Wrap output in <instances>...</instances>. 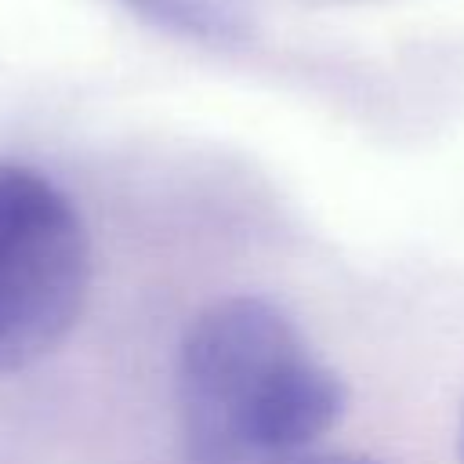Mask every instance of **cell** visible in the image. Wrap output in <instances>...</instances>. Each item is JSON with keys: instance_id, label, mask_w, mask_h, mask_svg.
I'll use <instances>...</instances> for the list:
<instances>
[{"instance_id": "obj_1", "label": "cell", "mask_w": 464, "mask_h": 464, "mask_svg": "<svg viewBox=\"0 0 464 464\" xmlns=\"http://www.w3.org/2000/svg\"><path fill=\"white\" fill-rule=\"evenodd\" d=\"M348 392L294 319L236 294L207 304L178 348V410L188 464H279L326 435Z\"/></svg>"}, {"instance_id": "obj_5", "label": "cell", "mask_w": 464, "mask_h": 464, "mask_svg": "<svg viewBox=\"0 0 464 464\" xmlns=\"http://www.w3.org/2000/svg\"><path fill=\"white\" fill-rule=\"evenodd\" d=\"M460 460H464V428H460Z\"/></svg>"}, {"instance_id": "obj_4", "label": "cell", "mask_w": 464, "mask_h": 464, "mask_svg": "<svg viewBox=\"0 0 464 464\" xmlns=\"http://www.w3.org/2000/svg\"><path fill=\"white\" fill-rule=\"evenodd\" d=\"M279 464H381V460H370V457H355V453H294V457H283Z\"/></svg>"}, {"instance_id": "obj_3", "label": "cell", "mask_w": 464, "mask_h": 464, "mask_svg": "<svg viewBox=\"0 0 464 464\" xmlns=\"http://www.w3.org/2000/svg\"><path fill=\"white\" fill-rule=\"evenodd\" d=\"M141 22L160 33L207 44V47H239L250 40V22L228 0H120Z\"/></svg>"}, {"instance_id": "obj_2", "label": "cell", "mask_w": 464, "mask_h": 464, "mask_svg": "<svg viewBox=\"0 0 464 464\" xmlns=\"http://www.w3.org/2000/svg\"><path fill=\"white\" fill-rule=\"evenodd\" d=\"M91 286V239L72 199L36 167L0 160V373L51 355Z\"/></svg>"}]
</instances>
